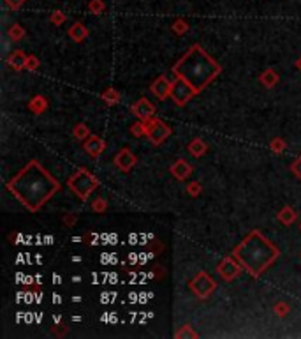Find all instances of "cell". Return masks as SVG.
Wrapping results in <instances>:
<instances>
[{
    "label": "cell",
    "instance_id": "cell-1",
    "mask_svg": "<svg viewBox=\"0 0 301 339\" xmlns=\"http://www.w3.org/2000/svg\"><path fill=\"white\" fill-rule=\"evenodd\" d=\"M60 187V182L37 159L28 161L23 170L7 182V191L32 214L39 212Z\"/></svg>",
    "mask_w": 301,
    "mask_h": 339
},
{
    "label": "cell",
    "instance_id": "cell-2",
    "mask_svg": "<svg viewBox=\"0 0 301 339\" xmlns=\"http://www.w3.org/2000/svg\"><path fill=\"white\" fill-rule=\"evenodd\" d=\"M220 73V64L211 55H208L201 44H192L173 66L174 76L191 85L198 94H201Z\"/></svg>",
    "mask_w": 301,
    "mask_h": 339
},
{
    "label": "cell",
    "instance_id": "cell-3",
    "mask_svg": "<svg viewBox=\"0 0 301 339\" xmlns=\"http://www.w3.org/2000/svg\"><path fill=\"white\" fill-rule=\"evenodd\" d=\"M232 256L239 262L245 272L252 277H261L280 256L278 248L259 230H252L234 249Z\"/></svg>",
    "mask_w": 301,
    "mask_h": 339
},
{
    "label": "cell",
    "instance_id": "cell-4",
    "mask_svg": "<svg viewBox=\"0 0 301 339\" xmlns=\"http://www.w3.org/2000/svg\"><path fill=\"white\" fill-rule=\"evenodd\" d=\"M67 187H69L81 202H85V200L90 198L92 192L99 187V178L87 168H80L67 178Z\"/></svg>",
    "mask_w": 301,
    "mask_h": 339
},
{
    "label": "cell",
    "instance_id": "cell-5",
    "mask_svg": "<svg viewBox=\"0 0 301 339\" xmlns=\"http://www.w3.org/2000/svg\"><path fill=\"white\" fill-rule=\"evenodd\" d=\"M189 288H191V292L194 294V297H198L199 301H206V299L217 290V283H215V279L210 274L201 270V272H198L189 281Z\"/></svg>",
    "mask_w": 301,
    "mask_h": 339
},
{
    "label": "cell",
    "instance_id": "cell-6",
    "mask_svg": "<svg viewBox=\"0 0 301 339\" xmlns=\"http://www.w3.org/2000/svg\"><path fill=\"white\" fill-rule=\"evenodd\" d=\"M169 136H171V129L164 120L155 117L153 120L146 122V138H148V141L152 145L159 147V145H162Z\"/></svg>",
    "mask_w": 301,
    "mask_h": 339
},
{
    "label": "cell",
    "instance_id": "cell-7",
    "mask_svg": "<svg viewBox=\"0 0 301 339\" xmlns=\"http://www.w3.org/2000/svg\"><path fill=\"white\" fill-rule=\"evenodd\" d=\"M194 95H198V92L191 87L189 83H185L184 80L174 76L173 80V87H171V101L174 103L176 106H185L189 101H191Z\"/></svg>",
    "mask_w": 301,
    "mask_h": 339
},
{
    "label": "cell",
    "instance_id": "cell-8",
    "mask_svg": "<svg viewBox=\"0 0 301 339\" xmlns=\"http://www.w3.org/2000/svg\"><path fill=\"white\" fill-rule=\"evenodd\" d=\"M242 270H243V267L239 265V262L232 255L231 256H225V258L217 265V274L220 276L222 281H225V283H231V281H234L236 277L239 276V272H242Z\"/></svg>",
    "mask_w": 301,
    "mask_h": 339
},
{
    "label": "cell",
    "instance_id": "cell-9",
    "mask_svg": "<svg viewBox=\"0 0 301 339\" xmlns=\"http://www.w3.org/2000/svg\"><path fill=\"white\" fill-rule=\"evenodd\" d=\"M131 112H132V115H134L138 120H141V122H150V120H153L157 115L155 105H153L152 101H148L146 98L138 99V101L131 106Z\"/></svg>",
    "mask_w": 301,
    "mask_h": 339
},
{
    "label": "cell",
    "instance_id": "cell-10",
    "mask_svg": "<svg viewBox=\"0 0 301 339\" xmlns=\"http://www.w3.org/2000/svg\"><path fill=\"white\" fill-rule=\"evenodd\" d=\"M113 163H114V166H116V168L120 171L129 173V171H131L136 165H138V158H136V154L131 151V149L124 147V149H120V151L116 152Z\"/></svg>",
    "mask_w": 301,
    "mask_h": 339
},
{
    "label": "cell",
    "instance_id": "cell-11",
    "mask_svg": "<svg viewBox=\"0 0 301 339\" xmlns=\"http://www.w3.org/2000/svg\"><path fill=\"white\" fill-rule=\"evenodd\" d=\"M171 87H173V81H169L164 74H160V76L155 78V81L150 85V92H152L159 101H166L171 95Z\"/></svg>",
    "mask_w": 301,
    "mask_h": 339
},
{
    "label": "cell",
    "instance_id": "cell-12",
    "mask_svg": "<svg viewBox=\"0 0 301 339\" xmlns=\"http://www.w3.org/2000/svg\"><path fill=\"white\" fill-rule=\"evenodd\" d=\"M106 147H107V143L102 140V138H99L97 134H90V136L83 141L85 152H87L92 159H97L99 156L106 151Z\"/></svg>",
    "mask_w": 301,
    "mask_h": 339
},
{
    "label": "cell",
    "instance_id": "cell-13",
    "mask_svg": "<svg viewBox=\"0 0 301 339\" xmlns=\"http://www.w3.org/2000/svg\"><path fill=\"white\" fill-rule=\"evenodd\" d=\"M169 171H171V175L176 178V180L185 182L187 178H191V175H192V171H194V168H192V166L189 165L185 159H176V161H174L173 165L169 166Z\"/></svg>",
    "mask_w": 301,
    "mask_h": 339
},
{
    "label": "cell",
    "instance_id": "cell-14",
    "mask_svg": "<svg viewBox=\"0 0 301 339\" xmlns=\"http://www.w3.org/2000/svg\"><path fill=\"white\" fill-rule=\"evenodd\" d=\"M27 60H28L27 53L21 52V50H16V52H13L7 57V66L14 71H23L27 69Z\"/></svg>",
    "mask_w": 301,
    "mask_h": 339
},
{
    "label": "cell",
    "instance_id": "cell-15",
    "mask_svg": "<svg viewBox=\"0 0 301 339\" xmlns=\"http://www.w3.org/2000/svg\"><path fill=\"white\" fill-rule=\"evenodd\" d=\"M67 35H69L74 42H83L85 39L88 37V28L85 27L81 21H74L69 30H67Z\"/></svg>",
    "mask_w": 301,
    "mask_h": 339
},
{
    "label": "cell",
    "instance_id": "cell-16",
    "mask_svg": "<svg viewBox=\"0 0 301 339\" xmlns=\"http://www.w3.org/2000/svg\"><path fill=\"white\" fill-rule=\"evenodd\" d=\"M28 110H30L34 115H42V113L48 110V99L44 95L37 94L28 101Z\"/></svg>",
    "mask_w": 301,
    "mask_h": 339
},
{
    "label": "cell",
    "instance_id": "cell-17",
    "mask_svg": "<svg viewBox=\"0 0 301 339\" xmlns=\"http://www.w3.org/2000/svg\"><path fill=\"white\" fill-rule=\"evenodd\" d=\"M259 81L263 87L266 88H273L275 85L280 81V76H278V73L275 69H271V67H268L266 71H263V73L259 74Z\"/></svg>",
    "mask_w": 301,
    "mask_h": 339
},
{
    "label": "cell",
    "instance_id": "cell-18",
    "mask_svg": "<svg viewBox=\"0 0 301 339\" xmlns=\"http://www.w3.org/2000/svg\"><path fill=\"white\" fill-rule=\"evenodd\" d=\"M296 217H298V214H296V210L292 209L291 205H285L280 209V212L277 214V219L280 221L284 226H291L292 223L296 221Z\"/></svg>",
    "mask_w": 301,
    "mask_h": 339
},
{
    "label": "cell",
    "instance_id": "cell-19",
    "mask_svg": "<svg viewBox=\"0 0 301 339\" xmlns=\"http://www.w3.org/2000/svg\"><path fill=\"white\" fill-rule=\"evenodd\" d=\"M189 152H191V156H194V158H203L208 152V143L203 138H194V140L189 143Z\"/></svg>",
    "mask_w": 301,
    "mask_h": 339
},
{
    "label": "cell",
    "instance_id": "cell-20",
    "mask_svg": "<svg viewBox=\"0 0 301 339\" xmlns=\"http://www.w3.org/2000/svg\"><path fill=\"white\" fill-rule=\"evenodd\" d=\"M100 99H102V101L106 103L107 106H114V105H118V103H120L122 95H120V92H118L116 88L109 87V88H106L102 94H100Z\"/></svg>",
    "mask_w": 301,
    "mask_h": 339
},
{
    "label": "cell",
    "instance_id": "cell-21",
    "mask_svg": "<svg viewBox=\"0 0 301 339\" xmlns=\"http://www.w3.org/2000/svg\"><path fill=\"white\" fill-rule=\"evenodd\" d=\"M7 35H9L11 41L18 42V41H21V39H23L25 35H27V32H25V28L21 27L20 23H14V25H11V27H9V30H7Z\"/></svg>",
    "mask_w": 301,
    "mask_h": 339
},
{
    "label": "cell",
    "instance_id": "cell-22",
    "mask_svg": "<svg viewBox=\"0 0 301 339\" xmlns=\"http://www.w3.org/2000/svg\"><path fill=\"white\" fill-rule=\"evenodd\" d=\"M171 30L174 32V35H185L189 30H191V27H189V23L184 20V18H176V20L173 21V25H171Z\"/></svg>",
    "mask_w": 301,
    "mask_h": 339
},
{
    "label": "cell",
    "instance_id": "cell-23",
    "mask_svg": "<svg viewBox=\"0 0 301 339\" xmlns=\"http://www.w3.org/2000/svg\"><path fill=\"white\" fill-rule=\"evenodd\" d=\"M90 129H88V126L87 124H83V122H80V124H76L74 126V129H73V136L76 138V140H80V141H85L87 140L88 136H90Z\"/></svg>",
    "mask_w": 301,
    "mask_h": 339
},
{
    "label": "cell",
    "instance_id": "cell-24",
    "mask_svg": "<svg viewBox=\"0 0 301 339\" xmlns=\"http://www.w3.org/2000/svg\"><path fill=\"white\" fill-rule=\"evenodd\" d=\"M88 13L94 14V16H99V14L106 13V2L104 0H90L87 6Z\"/></svg>",
    "mask_w": 301,
    "mask_h": 339
},
{
    "label": "cell",
    "instance_id": "cell-25",
    "mask_svg": "<svg viewBox=\"0 0 301 339\" xmlns=\"http://www.w3.org/2000/svg\"><path fill=\"white\" fill-rule=\"evenodd\" d=\"M273 313L278 316V318H285V316L291 313V306H289L285 301H278L273 304Z\"/></svg>",
    "mask_w": 301,
    "mask_h": 339
},
{
    "label": "cell",
    "instance_id": "cell-26",
    "mask_svg": "<svg viewBox=\"0 0 301 339\" xmlns=\"http://www.w3.org/2000/svg\"><path fill=\"white\" fill-rule=\"evenodd\" d=\"M174 337H191V339H198L199 337V334L196 332L194 329H192L191 325H182L180 329L176 330V332H174Z\"/></svg>",
    "mask_w": 301,
    "mask_h": 339
},
{
    "label": "cell",
    "instance_id": "cell-27",
    "mask_svg": "<svg viewBox=\"0 0 301 339\" xmlns=\"http://www.w3.org/2000/svg\"><path fill=\"white\" fill-rule=\"evenodd\" d=\"M131 133L132 136L136 138H146V122H141V120H138L136 124H132L131 126Z\"/></svg>",
    "mask_w": 301,
    "mask_h": 339
},
{
    "label": "cell",
    "instance_id": "cell-28",
    "mask_svg": "<svg viewBox=\"0 0 301 339\" xmlns=\"http://www.w3.org/2000/svg\"><path fill=\"white\" fill-rule=\"evenodd\" d=\"M92 210L97 214H104L107 210V200L102 198V196H99V198H95L94 202H92Z\"/></svg>",
    "mask_w": 301,
    "mask_h": 339
},
{
    "label": "cell",
    "instance_id": "cell-29",
    "mask_svg": "<svg viewBox=\"0 0 301 339\" xmlns=\"http://www.w3.org/2000/svg\"><path fill=\"white\" fill-rule=\"evenodd\" d=\"M285 141L282 140V138H273V140L270 141V151L273 152V154H282V152L285 151Z\"/></svg>",
    "mask_w": 301,
    "mask_h": 339
},
{
    "label": "cell",
    "instance_id": "cell-30",
    "mask_svg": "<svg viewBox=\"0 0 301 339\" xmlns=\"http://www.w3.org/2000/svg\"><path fill=\"white\" fill-rule=\"evenodd\" d=\"M185 189H187V195L192 196V198H198L201 192H203V185H201L199 182H189Z\"/></svg>",
    "mask_w": 301,
    "mask_h": 339
},
{
    "label": "cell",
    "instance_id": "cell-31",
    "mask_svg": "<svg viewBox=\"0 0 301 339\" xmlns=\"http://www.w3.org/2000/svg\"><path fill=\"white\" fill-rule=\"evenodd\" d=\"M66 20H67V16L62 13V11H53L51 16H49V21H51L53 25H56V27H58V25H62Z\"/></svg>",
    "mask_w": 301,
    "mask_h": 339
},
{
    "label": "cell",
    "instance_id": "cell-32",
    "mask_svg": "<svg viewBox=\"0 0 301 339\" xmlns=\"http://www.w3.org/2000/svg\"><path fill=\"white\" fill-rule=\"evenodd\" d=\"M39 66H41V60H39L35 55H28V60H27V71H28V73H34V71H37Z\"/></svg>",
    "mask_w": 301,
    "mask_h": 339
},
{
    "label": "cell",
    "instance_id": "cell-33",
    "mask_svg": "<svg viewBox=\"0 0 301 339\" xmlns=\"http://www.w3.org/2000/svg\"><path fill=\"white\" fill-rule=\"evenodd\" d=\"M25 2H27V0H4V4H6L11 11H20L21 7L25 6Z\"/></svg>",
    "mask_w": 301,
    "mask_h": 339
},
{
    "label": "cell",
    "instance_id": "cell-34",
    "mask_svg": "<svg viewBox=\"0 0 301 339\" xmlns=\"http://www.w3.org/2000/svg\"><path fill=\"white\" fill-rule=\"evenodd\" d=\"M291 170H292V173H294V177L301 180V156L291 165Z\"/></svg>",
    "mask_w": 301,
    "mask_h": 339
},
{
    "label": "cell",
    "instance_id": "cell-35",
    "mask_svg": "<svg viewBox=\"0 0 301 339\" xmlns=\"http://www.w3.org/2000/svg\"><path fill=\"white\" fill-rule=\"evenodd\" d=\"M76 221H78V217H76V214H67L66 217H64V223L67 224L69 228H73L74 224H76Z\"/></svg>",
    "mask_w": 301,
    "mask_h": 339
},
{
    "label": "cell",
    "instance_id": "cell-36",
    "mask_svg": "<svg viewBox=\"0 0 301 339\" xmlns=\"http://www.w3.org/2000/svg\"><path fill=\"white\" fill-rule=\"evenodd\" d=\"M296 67H298V69H299V73H301V57H299L298 60H296Z\"/></svg>",
    "mask_w": 301,
    "mask_h": 339
},
{
    "label": "cell",
    "instance_id": "cell-37",
    "mask_svg": "<svg viewBox=\"0 0 301 339\" xmlns=\"http://www.w3.org/2000/svg\"><path fill=\"white\" fill-rule=\"evenodd\" d=\"M299 231H301V223H299Z\"/></svg>",
    "mask_w": 301,
    "mask_h": 339
}]
</instances>
